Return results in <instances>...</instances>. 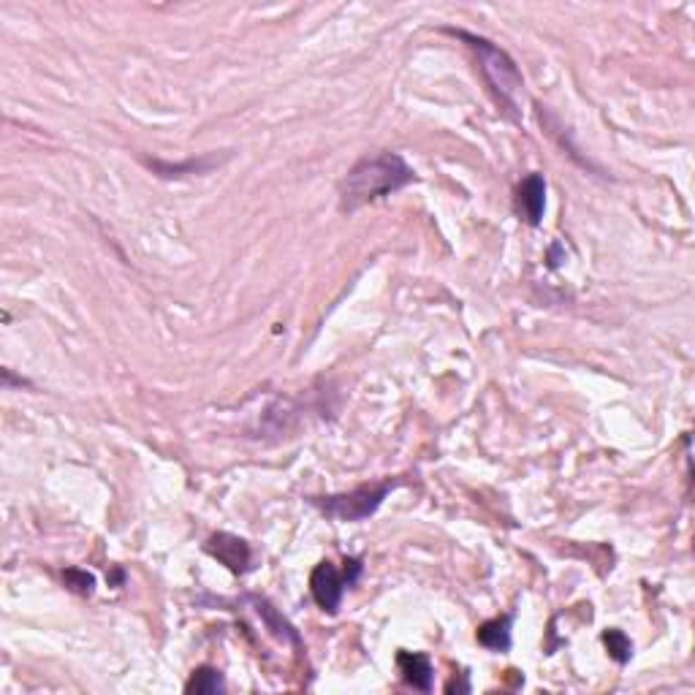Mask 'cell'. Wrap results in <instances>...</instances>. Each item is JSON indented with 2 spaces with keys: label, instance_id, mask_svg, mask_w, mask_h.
Returning a JSON list of instances; mask_svg holds the SVG:
<instances>
[{
  "label": "cell",
  "instance_id": "obj_11",
  "mask_svg": "<svg viewBox=\"0 0 695 695\" xmlns=\"http://www.w3.org/2000/svg\"><path fill=\"white\" fill-rule=\"evenodd\" d=\"M221 161L218 158H204V161H188V163H182V166H166V163H150V166H155L158 171H163V177H174V174H180V171H207L210 166H218Z\"/></svg>",
  "mask_w": 695,
  "mask_h": 695
},
{
  "label": "cell",
  "instance_id": "obj_13",
  "mask_svg": "<svg viewBox=\"0 0 695 695\" xmlns=\"http://www.w3.org/2000/svg\"><path fill=\"white\" fill-rule=\"evenodd\" d=\"M258 611H261L264 617H269V622H275V617L269 614V606H266V603H261V606H258ZM280 630H283L285 636H291V638H294V633H291V625H280Z\"/></svg>",
  "mask_w": 695,
  "mask_h": 695
},
{
  "label": "cell",
  "instance_id": "obj_9",
  "mask_svg": "<svg viewBox=\"0 0 695 695\" xmlns=\"http://www.w3.org/2000/svg\"><path fill=\"white\" fill-rule=\"evenodd\" d=\"M185 690H188V693H199V695L221 693V690H223V677H221V671H215V669L204 666V669H199V671L191 677V682L185 685Z\"/></svg>",
  "mask_w": 695,
  "mask_h": 695
},
{
  "label": "cell",
  "instance_id": "obj_5",
  "mask_svg": "<svg viewBox=\"0 0 695 695\" xmlns=\"http://www.w3.org/2000/svg\"><path fill=\"white\" fill-rule=\"evenodd\" d=\"M207 552L213 557H218L226 568H232L233 574H242L250 563V549L242 538L236 535H229V533H221L215 535L210 544H207Z\"/></svg>",
  "mask_w": 695,
  "mask_h": 695
},
{
  "label": "cell",
  "instance_id": "obj_8",
  "mask_svg": "<svg viewBox=\"0 0 695 695\" xmlns=\"http://www.w3.org/2000/svg\"><path fill=\"white\" fill-rule=\"evenodd\" d=\"M478 641L486 649L505 652L511 647V617H500V619H492V622L481 625L478 628Z\"/></svg>",
  "mask_w": 695,
  "mask_h": 695
},
{
  "label": "cell",
  "instance_id": "obj_7",
  "mask_svg": "<svg viewBox=\"0 0 695 695\" xmlns=\"http://www.w3.org/2000/svg\"><path fill=\"white\" fill-rule=\"evenodd\" d=\"M399 663V671L405 677L408 685H413L416 690H432V663L427 655H419V652H399L397 658Z\"/></svg>",
  "mask_w": 695,
  "mask_h": 695
},
{
  "label": "cell",
  "instance_id": "obj_3",
  "mask_svg": "<svg viewBox=\"0 0 695 695\" xmlns=\"http://www.w3.org/2000/svg\"><path fill=\"white\" fill-rule=\"evenodd\" d=\"M389 483H383V486H364V489H356V492H350V494H337V497H329L327 503H321L324 505V511L329 513V516H335V519H343V522H361V519H367V516H372L378 508H380V503H383V497L389 494Z\"/></svg>",
  "mask_w": 695,
  "mask_h": 695
},
{
  "label": "cell",
  "instance_id": "obj_10",
  "mask_svg": "<svg viewBox=\"0 0 695 695\" xmlns=\"http://www.w3.org/2000/svg\"><path fill=\"white\" fill-rule=\"evenodd\" d=\"M603 644H606L608 655H611L617 663H628L630 655H633V644H630V638H628L622 630H606V633H603Z\"/></svg>",
  "mask_w": 695,
  "mask_h": 695
},
{
  "label": "cell",
  "instance_id": "obj_4",
  "mask_svg": "<svg viewBox=\"0 0 695 695\" xmlns=\"http://www.w3.org/2000/svg\"><path fill=\"white\" fill-rule=\"evenodd\" d=\"M346 584L350 586V579H348V576H340L337 568H335L332 563H321V565L313 571V576H310V592H313L316 603H318L324 611L335 614V611L340 608Z\"/></svg>",
  "mask_w": 695,
  "mask_h": 695
},
{
  "label": "cell",
  "instance_id": "obj_1",
  "mask_svg": "<svg viewBox=\"0 0 695 695\" xmlns=\"http://www.w3.org/2000/svg\"><path fill=\"white\" fill-rule=\"evenodd\" d=\"M408 182H413V169L397 152L364 158L343 180V210L353 213L375 199H383L405 188Z\"/></svg>",
  "mask_w": 695,
  "mask_h": 695
},
{
  "label": "cell",
  "instance_id": "obj_12",
  "mask_svg": "<svg viewBox=\"0 0 695 695\" xmlns=\"http://www.w3.org/2000/svg\"><path fill=\"white\" fill-rule=\"evenodd\" d=\"M66 581L71 584V589H77L82 595H90L93 584H96V579L90 574H85V571H66Z\"/></svg>",
  "mask_w": 695,
  "mask_h": 695
},
{
  "label": "cell",
  "instance_id": "obj_6",
  "mask_svg": "<svg viewBox=\"0 0 695 695\" xmlns=\"http://www.w3.org/2000/svg\"><path fill=\"white\" fill-rule=\"evenodd\" d=\"M544 207H546V182L541 174H530L519 188V210L524 213L527 223L538 226L544 218Z\"/></svg>",
  "mask_w": 695,
  "mask_h": 695
},
{
  "label": "cell",
  "instance_id": "obj_2",
  "mask_svg": "<svg viewBox=\"0 0 695 695\" xmlns=\"http://www.w3.org/2000/svg\"><path fill=\"white\" fill-rule=\"evenodd\" d=\"M460 36H462L464 41H470V47L478 52L481 71H483L486 82L492 85V90L500 96V101H503L511 112H516L519 96H522V88H524L516 63H513L500 47H494V44L486 41V38H478V36H470V33H460Z\"/></svg>",
  "mask_w": 695,
  "mask_h": 695
}]
</instances>
